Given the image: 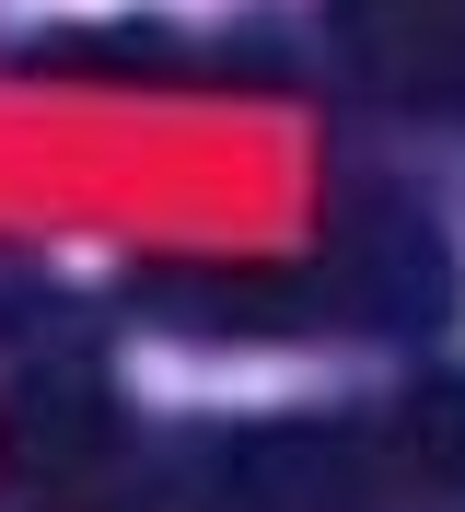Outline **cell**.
I'll return each mask as SVG.
<instances>
[{"mask_svg": "<svg viewBox=\"0 0 465 512\" xmlns=\"http://www.w3.org/2000/svg\"><path fill=\"white\" fill-rule=\"evenodd\" d=\"M0 443L12 466H93L117 443V384L59 291L0 280Z\"/></svg>", "mask_w": 465, "mask_h": 512, "instance_id": "cell-1", "label": "cell"}, {"mask_svg": "<svg viewBox=\"0 0 465 512\" xmlns=\"http://www.w3.org/2000/svg\"><path fill=\"white\" fill-rule=\"evenodd\" d=\"M210 512H384V454L338 419L233 431L210 454Z\"/></svg>", "mask_w": 465, "mask_h": 512, "instance_id": "cell-2", "label": "cell"}, {"mask_svg": "<svg viewBox=\"0 0 465 512\" xmlns=\"http://www.w3.org/2000/svg\"><path fill=\"white\" fill-rule=\"evenodd\" d=\"M349 70L407 117H465V0H338Z\"/></svg>", "mask_w": 465, "mask_h": 512, "instance_id": "cell-3", "label": "cell"}, {"mask_svg": "<svg viewBox=\"0 0 465 512\" xmlns=\"http://www.w3.org/2000/svg\"><path fill=\"white\" fill-rule=\"evenodd\" d=\"M396 454H407L431 489H454V501H465V373H431V384L396 408Z\"/></svg>", "mask_w": 465, "mask_h": 512, "instance_id": "cell-4", "label": "cell"}]
</instances>
